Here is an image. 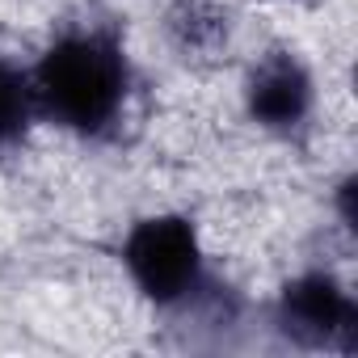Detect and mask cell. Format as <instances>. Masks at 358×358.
<instances>
[{
	"instance_id": "cell-1",
	"label": "cell",
	"mask_w": 358,
	"mask_h": 358,
	"mask_svg": "<svg viewBox=\"0 0 358 358\" xmlns=\"http://www.w3.org/2000/svg\"><path fill=\"white\" fill-rule=\"evenodd\" d=\"M38 114L55 127L101 139L118 127L131 97V59L114 30L89 26L55 38L30 72Z\"/></svg>"
},
{
	"instance_id": "cell-2",
	"label": "cell",
	"mask_w": 358,
	"mask_h": 358,
	"mask_svg": "<svg viewBox=\"0 0 358 358\" xmlns=\"http://www.w3.org/2000/svg\"><path fill=\"white\" fill-rule=\"evenodd\" d=\"M122 266L139 295L156 308L190 303L207 287L203 245L190 220L182 215H152L139 220L122 245Z\"/></svg>"
},
{
	"instance_id": "cell-4",
	"label": "cell",
	"mask_w": 358,
	"mask_h": 358,
	"mask_svg": "<svg viewBox=\"0 0 358 358\" xmlns=\"http://www.w3.org/2000/svg\"><path fill=\"white\" fill-rule=\"evenodd\" d=\"M245 101H249V118L257 127L291 135L312 114V76L291 51H274L253 68Z\"/></svg>"
},
{
	"instance_id": "cell-5",
	"label": "cell",
	"mask_w": 358,
	"mask_h": 358,
	"mask_svg": "<svg viewBox=\"0 0 358 358\" xmlns=\"http://www.w3.org/2000/svg\"><path fill=\"white\" fill-rule=\"evenodd\" d=\"M34 114H38V101H34L30 72L9 64V59H0V148L22 143Z\"/></svg>"
},
{
	"instance_id": "cell-3",
	"label": "cell",
	"mask_w": 358,
	"mask_h": 358,
	"mask_svg": "<svg viewBox=\"0 0 358 358\" xmlns=\"http://www.w3.org/2000/svg\"><path fill=\"white\" fill-rule=\"evenodd\" d=\"M278 329L312 350H358V308L329 274H303L278 295Z\"/></svg>"
}]
</instances>
